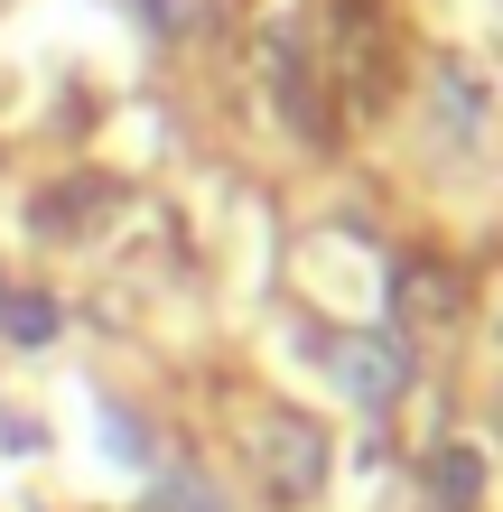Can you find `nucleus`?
Returning a JSON list of instances; mask_svg holds the SVG:
<instances>
[{
	"instance_id": "nucleus-2",
	"label": "nucleus",
	"mask_w": 503,
	"mask_h": 512,
	"mask_svg": "<svg viewBox=\"0 0 503 512\" xmlns=\"http://www.w3.org/2000/svg\"><path fill=\"white\" fill-rule=\"evenodd\" d=\"M317 354H327V382L345 391L354 410H392L401 391H410V354H401V336H327Z\"/></svg>"
},
{
	"instance_id": "nucleus-6",
	"label": "nucleus",
	"mask_w": 503,
	"mask_h": 512,
	"mask_svg": "<svg viewBox=\"0 0 503 512\" xmlns=\"http://www.w3.org/2000/svg\"><path fill=\"white\" fill-rule=\"evenodd\" d=\"M94 438H103L112 466H150V438H140V419H131L122 401H94Z\"/></svg>"
},
{
	"instance_id": "nucleus-7",
	"label": "nucleus",
	"mask_w": 503,
	"mask_h": 512,
	"mask_svg": "<svg viewBox=\"0 0 503 512\" xmlns=\"http://www.w3.org/2000/svg\"><path fill=\"white\" fill-rule=\"evenodd\" d=\"M0 336H10V345H47L56 336V298H38V289L0 298Z\"/></svg>"
},
{
	"instance_id": "nucleus-3",
	"label": "nucleus",
	"mask_w": 503,
	"mask_h": 512,
	"mask_svg": "<svg viewBox=\"0 0 503 512\" xmlns=\"http://www.w3.org/2000/svg\"><path fill=\"white\" fill-rule=\"evenodd\" d=\"M466 308V280L448 261H429V252H410V261H392V317H410V326H448Z\"/></svg>"
},
{
	"instance_id": "nucleus-1",
	"label": "nucleus",
	"mask_w": 503,
	"mask_h": 512,
	"mask_svg": "<svg viewBox=\"0 0 503 512\" xmlns=\"http://www.w3.org/2000/svg\"><path fill=\"white\" fill-rule=\"evenodd\" d=\"M252 457H261V485L280 503H308L327 485V429H317L308 410H261L252 419Z\"/></svg>"
},
{
	"instance_id": "nucleus-5",
	"label": "nucleus",
	"mask_w": 503,
	"mask_h": 512,
	"mask_svg": "<svg viewBox=\"0 0 503 512\" xmlns=\"http://www.w3.org/2000/svg\"><path fill=\"white\" fill-rule=\"evenodd\" d=\"M150 512H233L215 475H196V466H168L159 485H150Z\"/></svg>"
},
{
	"instance_id": "nucleus-4",
	"label": "nucleus",
	"mask_w": 503,
	"mask_h": 512,
	"mask_svg": "<svg viewBox=\"0 0 503 512\" xmlns=\"http://www.w3.org/2000/svg\"><path fill=\"white\" fill-rule=\"evenodd\" d=\"M429 494L448 503V512H466V503L485 494V457H476V447H438V457H429Z\"/></svg>"
},
{
	"instance_id": "nucleus-8",
	"label": "nucleus",
	"mask_w": 503,
	"mask_h": 512,
	"mask_svg": "<svg viewBox=\"0 0 503 512\" xmlns=\"http://www.w3.org/2000/svg\"><path fill=\"white\" fill-rule=\"evenodd\" d=\"M131 10L150 19V28H177V10H187V0H131Z\"/></svg>"
}]
</instances>
